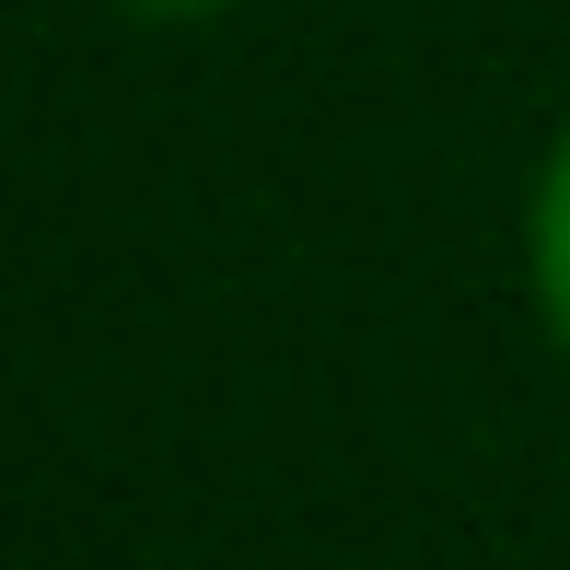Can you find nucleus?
<instances>
[{"label": "nucleus", "instance_id": "obj_2", "mask_svg": "<svg viewBox=\"0 0 570 570\" xmlns=\"http://www.w3.org/2000/svg\"><path fill=\"white\" fill-rule=\"evenodd\" d=\"M128 12H210V0H128Z\"/></svg>", "mask_w": 570, "mask_h": 570}, {"label": "nucleus", "instance_id": "obj_1", "mask_svg": "<svg viewBox=\"0 0 570 570\" xmlns=\"http://www.w3.org/2000/svg\"><path fill=\"white\" fill-rule=\"evenodd\" d=\"M524 268H535V303H548V326H559V350H570V128L548 140V175H535Z\"/></svg>", "mask_w": 570, "mask_h": 570}]
</instances>
